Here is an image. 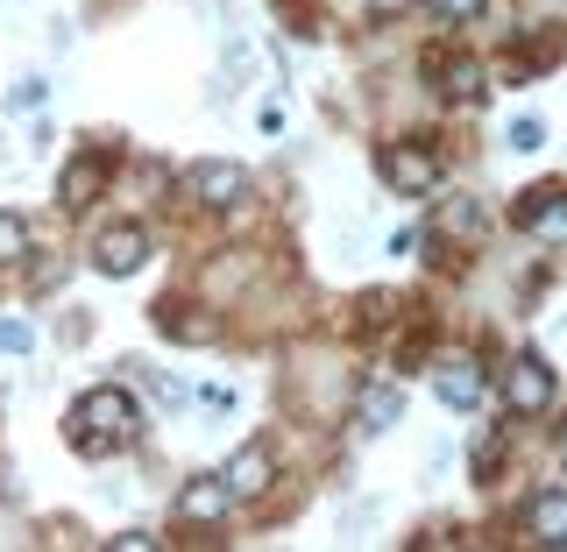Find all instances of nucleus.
I'll use <instances>...</instances> for the list:
<instances>
[{"instance_id":"4","label":"nucleus","mask_w":567,"mask_h":552,"mask_svg":"<svg viewBox=\"0 0 567 552\" xmlns=\"http://www.w3.org/2000/svg\"><path fill=\"white\" fill-rule=\"evenodd\" d=\"M546 397H554V368H546L539 354H518V362L504 368V404L511 412H546Z\"/></svg>"},{"instance_id":"15","label":"nucleus","mask_w":567,"mask_h":552,"mask_svg":"<svg viewBox=\"0 0 567 552\" xmlns=\"http://www.w3.org/2000/svg\"><path fill=\"white\" fill-rule=\"evenodd\" d=\"M43 100H50V85H43V79H22V85L8 93V114H43Z\"/></svg>"},{"instance_id":"11","label":"nucleus","mask_w":567,"mask_h":552,"mask_svg":"<svg viewBox=\"0 0 567 552\" xmlns=\"http://www.w3.org/2000/svg\"><path fill=\"white\" fill-rule=\"evenodd\" d=\"M398 412H404V389H398V383L369 389V397H362V433H383V425L398 418Z\"/></svg>"},{"instance_id":"6","label":"nucleus","mask_w":567,"mask_h":552,"mask_svg":"<svg viewBox=\"0 0 567 552\" xmlns=\"http://www.w3.org/2000/svg\"><path fill=\"white\" fill-rule=\"evenodd\" d=\"M93 256H100V270H106V277H135V270H142V256H150V241H142V227H106Z\"/></svg>"},{"instance_id":"7","label":"nucleus","mask_w":567,"mask_h":552,"mask_svg":"<svg viewBox=\"0 0 567 552\" xmlns=\"http://www.w3.org/2000/svg\"><path fill=\"white\" fill-rule=\"evenodd\" d=\"M270 454H262V447H241L235 460H227V468H220V482H227V496H235V503H248V496H262V489H270Z\"/></svg>"},{"instance_id":"18","label":"nucleus","mask_w":567,"mask_h":552,"mask_svg":"<svg viewBox=\"0 0 567 552\" xmlns=\"http://www.w3.org/2000/svg\"><path fill=\"white\" fill-rule=\"evenodd\" d=\"M256 128H262V135H284V100H262V106H256Z\"/></svg>"},{"instance_id":"19","label":"nucleus","mask_w":567,"mask_h":552,"mask_svg":"<svg viewBox=\"0 0 567 552\" xmlns=\"http://www.w3.org/2000/svg\"><path fill=\"white\" fill-rule=\"evenodd\" d=\"M440 8H447V14H475V8H483V0H440Z\"/></svg>"},{"instance_id":"12","label":"nucleus","mask_w":567,"mask_h":552,"mask_svg":"<svg viewBox=\"0 0 567 552\" xmlns=\"http://www.w3.org/2000/svg\"><path fill=\"white\" fill-rule=\"evenodd\" d=\"M29 256V220L22 212H0V262H22Z\"/></svg>"},{"instance_id":"1","label":"nucleus","mask_w":567,"mask_h":552,"mask_svg":"<svg viewBox=\"0 0 567 552\" xmlns=\"http://www.w3.org/2000/svg\"><path fill=\"white\" fill-rule=\"evenodd\" d=\"M135 433H142V412H135V397H128V389H93V397H79V404H71V447H79V454H93V460L121 454Z\"/></svg>"},{"instance_id":"8","label":"nucleus","mask_w":567,"mask_h":552,"mask_svg":"<svg viewBox=\"0 0 567 552\" xmlns=\"http://www.w3.org/2000/svg\"><path fill=\"white\" fill-rule=\"evenodd\" d=\"M518 227L525 235H567V191H525Z\"/></svg>"},{"instance_id":"14","label":"nucleus","mask_w":567,"mask_h":552,"mask_svg":"<svg viewBox=\"0 0 567 552\" xmlns=\"http://www.w3.org/2000/svg\"><path fill=\"white\" fill-rule=\"evenodd\" d=\"M440 227H454V235H475V227H483V206L447 199V206H440Z\"/></svg>"},{"instance_id":"3","label":"nucleus","mask_w":567,"mask_h":552,"mask_svg":"<svg viewBox=\"0 0 567 552\" xmlns=\"http://www.w3.org/2000/svg\"><path fill=\"white\" fill-rule=\"evenodd\" d=\"M185 191L199 206H241L248 199V170L241 164H220V156H206V164L185 170Z\"/></svg>"},{"instance_id":"17","label":"nucleus","mask_w":567,"mask_h":552,"mask_svg":"<svg viewBox=\"0 0 567 552\" xmlns=\"http://www.w3.org/2000/svg\"><path fill=\"white\" fill-rule=\"evenodd\" d=\"M539 142H546L539 121H511V149H539Z\"/></svg>"},{"instance_id":"5","label":"nucleus","mask_w":567,"mask_h":552,"mask_svg":"<svg viewBox=\"0 0 567 552\" xmlns=\"http://www.w3.org/2000/svg\"><path fill=\"white\" fill-rule=\"evenodd\" d=\"M433 389H440V404H454V412H475V404H483V368H475L468 354H447V362L433 368Z\"/></svg>"},{"instance_id":"9","label":"nucleus","mask_w":567,"mask_h":552,"mask_svg":"<svg viewBox=\"0 0 567 552\" xmlns=\"http://www.w3.org/2000/svg\"><path fill=\"white\" fill-rule=\"evenodd\" d=\"M227 503H235V496H227V482H220V475H199V482H192L185 496H177V518H192V524L206 518V524H213Z\"/></svg>"},{"instance_id":"16","label":"nucleus","mask_w":567,"mask_h":552,"mask_svg":"<svg viewBox=\"0 0 567 552\" xmlns=\"http://www.w3.org/2000/svg\"><path fill=\"white\" fill-rule=\"evenodd\" d=\"M29 347H35L29 319H0V354H29Z\"/></svg>"},{"instance_id":"10","label":"nucleus","mask_w":567,"mask_h":552,"mask_svg":"<svg viewBox=\"0 0 567 552\" xmlns=\"http://www.w3.org/2000/svg\"><path fill=\"white\" fill-rule=\"evenodd\" d=\"M532 539L539 545H567V496L546 489L539 503H532Z\"/></svg>"},{"instance_id":"13","label":"nucleus","mask_w":567,"mask_h":552,"mask_svg":"<svg viewBox=\"0 0 567 552\" xmlns=\"http://www.w3.org/2000/svg\"><path fill=\"white\" fill-rule=\"evenodd\" d=\"M100 185V164L85 156V164H71V177H64V206H85V191Z\"/></svg>"},{"instance_id":"2","label":"nucleus","mask_w":567,"mask_h":552,"mask_svg":"<svg viewBox=\"0 0 567 552\" xmlns=\"http://www.w3.org/2000/svg\"><path fill=\"white\" fill-rule=\"evenodd\" d=\"M377 170H383V185L398 191V199H425V191L440 185V164L425 149H412V142H390V149L377 156Z\"/></svg>"}]
</instances>
